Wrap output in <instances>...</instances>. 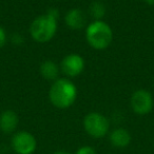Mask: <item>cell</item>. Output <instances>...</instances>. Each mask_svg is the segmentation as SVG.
Masks as SVG:
<instances>
[{"label": "cell", "mask_w": 154, "mask_h": 154, "mask_svg": "<svg viewBox=\"0 0 154 154\" xmlns=\"http://www.w3.org/2000/svg\"><path fill=\"white\" fill-rule=\"evenodd\" d=\"M49 98L54 107L58 109H66L76 100L77 88L71 80L66 78H58L50 88Z\"/></svg>", "instance_id": "1"}, {"label": "cell", "mask_w": 154, "mask_h": 154, "mask_svg": "<svg viewBox=\"0 0 154 154\" xmlns=\"http://www.w3.org/2000/svg\"><path fill=\"white\" fill-rule=\"evenodd\" d=\"M86 38L88 43L95 50H105L113 40V32L103 20H95L87 26Z\"/></svg>", "instance_id": "2"}, {"label": "cell", "mask_w": 154, "mask_h": 154, "mask_svg": "<svg viewBox=\"0 0 154 154\" xmlns=\"http://www.w3.org/2000/svg\"><path fill=\"white\" fill-rule=\"evenodd\" d=\"M57 31V18L50 14L40 15L33 20L30 26L32 38L39 43L49 42Z\"/></svg>", "instance_id": "3"}, {"label": "cell", "mask_w": 154, "mask_h": 154, "mask_svg": "<svg viewBox=\"0 0 154 154\" xmlns=\"http://www.w3.org/2000/svg\"><path fill=\"white\" fill-rule=\"evenodd\" d=\"M84 128L90 136L94 138H101L109 132L110 122L103 114L92 112L85 117Z\"/></svg>", "instance_id": "4"}, {"label": "cell", "mask_w": 154, "mask_h": 154, "mask_svg": "<svg viewBox=\"0 0 154 154\" xmlns=\"http://www.w3.org/2000/svg\"><path fill=\"white\" fill-rule=\"evenodd\" d=\"M12 148L17 154H33L37 148V140L30 132L20 131L12 138Z\"/></svg>", "instance_id": "5"}, {"label": "cell", "mask_w": 154, "mask_h": 154, "mask_svg": "<svg viewBox=\"0 0 154 154\" xmlns=\"http://www.w3.org/2000/svg\"><path fill=\"white\" fill-rule=\"evenodd\" d=\"M131 107L134 113L146 115L153 109V97L147 90H137L131 97Z\"/></svg>", "instance_id": "6"}, {"label": "cell", "mask_w": 154, "mask_h": 154, "mask_svg": "<svg viewBox=\"0 0 154 154\" xmlns=\"http://www.w3.org/2000/svg\"><path fill=\"white\" fill-rule=\"evenodd\" d=\"M61 71L69 77H76L82 73L85 69V60L78 54L66 55L61 61Z\"/></svg>", "instance_id": "7"}, {"label": "cell", "mask_w": 154, "mask_h": 154, "mask_svg": "<svg viewBox=\"0 0 154 154\" xmlns=\"http://www.w3.org/2000/svg\"><path fill=\"white\" fill-rule=\"evenodd\" d=\"M64 21L72 30H80L86 26L87 17L80 9H72L66 14Z\"/></svg>", "instance_id": "8"}, {"label": "cell", "mask_w": 154, "mask_h": 154, "mask_svg": "<svg viewBox=\"0 0 154 154\" xmlns=\"http://www.w3.org/2000/svg\"><path fill=\"white\" fill-rule=\"evenodd\" d=\"M19 122L18 115L12 110H5L0 115V130L3 133H13Z\"/></svg>", "instance_id": "9"}, {"label": "cell", "mask_w": 154, "mask_h": 154, "mask_svg": "<svg viewBox=\"0 0 154 154\" xmlns=\"http://www.w3.org/2000/svg\"><path fill=\"white\" fill-rule=\"evenodd\" d=\"M110 141L116 148H126L131 141V135L126 129L117 128L110 134Z\"/></svg>", "instance_id": "10"}, {"label": "cell", "mask_w": 154, "mask_h": 154, "mask_svg": "<svg viewBox=\"0 0 154 154\" xmlns=\"http://www.w3.org/2000/svg\"><path fill=\"white\" fill-rule=\"evenodd\" d=\"M40 74L43 78L48 80H55L57 79L59 74V66L51 60L42 62L40 66Z\"/></svg>", "instance_id": "11"}, {"label": "cell", "mask_w": 154, "mask_h": 154, "mask_svg": "<svg viewBox=\"0 0 154 154\" xmlns=\"http://www.w3.org/2000/svg\"><path fill=\"white\" fill-rule=\"evenodd\" d=\"M90 14L95 20H101L106 14V7L100 1H94L90 5Z\"/></svg>", "instance_id": "12"}, {"label": "cell", "mask_w": 154, "mask_h": 154, "mask_svg": "<svg viewBox=\"0 0 154 154\" xmlns=\"http://www.w3.org/2000/svg\"><path fill=\"white\" fill-rule=\"evenodd\" d=\"M75 154H96V151L90 146H84L77 150Z\"/></svg>", "instance_id": "13"}, {"label": "cell", "mask_w": 154, "mask_h": 154, "mask_svg": "<svg viewBox=\"0 0 154 154\" xmlns=\"http://www.w3.org/2000/svg\"><path fill=\"white\" fill-rule=\"evenodd\" d=\"M5 42H7V33L5 29L0 26V49L5 45Z\"/></svg>", "instance_id": "14"}, {"label": "cell", "mask_w": 154, "mask_h": 154, "mask_svg": "<svg viewBox=\"0 0 154 154\" xmlns=\"http://www.w3.org/2000/svg\"><path fill=\"white\" fill-rule=\"evenodd\" d=\"M12 41H13L14 43H16V45H18V43H21L22 41H23V39H22L20 34H14L13 36H12Z\"/></svg>", "instance_id": "15"}, {"label": "cell", "mask_w": 154, "mask_h": 154, "mask_svg": "<svg viewBox=\"0 0 154 154\" xmlns=\"http://www.w3.org/2000/svg\"><path fill=\"white\" fill-rule=\"evenodd\" d=\"M143 1L150 5H154V0H143Z\"/></svg>", "instance_id": "16"}, {"label": "cell", "mask_w": 154, "mask_h": 154, "mask_svg": "<svg viewBox=\"0 0 154 154\" xmlns=\"http://www.w3.org/2000/svg\"><path fill=\"white\" fill-rule=\"evenodd\" d=\"M54 154H71L70 152H66V151H57L55 152Z\"/></svg>", "instance_id": "17"}]
</instances>
